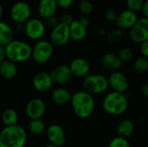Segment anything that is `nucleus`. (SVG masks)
Instances as JSON below:
<instances>
[{
	"label": "nucleus",
	"mask_w": 148,
	"mask_h": 147,
	"mask_svg": "<svg viewBox=\"0 0 148 147\" xmlns=\"http://www.w3.org/2000/svg\"><path fill=\"white\" fill-rule=\"evenodd\" d=\"M70 104L74 113L80 119L89 118L95 107L93 95L84 90H80L73 94Z\"/></svg>",
	"instance_id": "f257e3e1"
},
{
	"label": "nucleus",
	"mask_w": 148,
	"mask_h": 147,
	"mask_svg": "<svg viewBox=\"0 0 148 147\" xmlns=\"http://www.w3.org/2000/svg\"><path fill=\"white\" fill-rule=\"evenodd\" d=\"M27 139L26 130L18 124L0 130V147H24Z\"/></svg>",
	"instance_id": "f03ea898"
},
{
	"label": "nucleus",
	"mask_w": 148,
	"mask_h": 147,
	"mask_svg": "<svg viewBox=\"0 0 148 147\" xmlns=\"http://www.w3.org/2000/svg\"><path fill=\"white\" fill-rule=\"evenodd\" d=\"M128 107V98L126 94L118 92L108 93L102 101L103 111L113 116L123 114Z\"/></svg>",
	"instance_id": "7ed1b4c3"
},
{
	"label": "nucleus",
	"mask_w": 148,
	"mask_h": 147,
	"mask_svg": "<svg viewBox=\"0 0 148 147\" xmlns=\"http://www.w3.org/2000/svg\"><path fill=\"white\" fill-rule=\"evenodd\" d=\"M31 54L32 47L23 40L14 39L5 46L6 59L15 63L27 62L31 58Z\"/></svg>",
	"instance_id": "20e7f679"
},
{
	"label": "nucleus",
	"mask_w": 148,
	"mask_h": 147,
	"mask_svg": "<svg viewBox=\"0 0 148 147\" xmlns=\"http://www.w3.org/2000/svg\"><path fill=\"white\" fill-rule=\"evenodd\" d=\"M83 90L87 93L94 94H102L106 93L109 88L108 78L100 74H89L82 81Z\"/></svg>",
	"instance_id": "39448f33"
},
{
	"label": "nucleus",
	"mask_w": 148,
	"mask_h": 147,
	"mask_svg": "<svg viewBox=\"0 0 148 147\" xmlns=\"http://www.w3.org/2000/svg\"><path fill=\"white\" fill-rule=\"evenodd\" d=\"M54 53V45L50 41L41 39L36 41L32 47L31 58L37 64H45L48 62Z\"/></svg>",
	"instance_id": "423d86ee"
},
{
	"label": "nucleus",
	"mask_w": 148,
	"mask_h": 147,
	"mask_svg": "<svg viewBox=\"0 0 148 147\" xmlns=\"http://www.w3.org/2000/svg\"><path fill=\"white\" fill-rule=\"evenodd\" d=\"M31 7L29 3L23 0H19L12 3L10 9V17L15 23H25L31 17Z\"/></svg>",
	"instance_id": "0eeeda50"
},
{
	"label": "nucleus",
	"mask_w": 148,
	"mask_h": 147,
	"mask_svg": "<svg viewBox=\"0 0 148 147\" xmlns=\"http://www.w3.org/2000/svg\"><path fill=\"white\" fill-rule=\"evenodd\" d=\"M46 25L44 21L39 17H30L24 23L23 33L32 41H39L42 39L46 32Z\"/></svg>",
	"instance_id": "6e6552de"
},
{
	"label": "nucleus",
	"mask_w": 148,
	"mask_h": 147,
	"mask_svg": "<svg viewBox=\"0 0 148 147\" xmlns=\"http://www.w3.org/2000/svg\"><path fill=\"white\" fill-rule=\"evenodd\" d=\"M129 37L135 43H142L148 40V18H139L134 27L129 29Z\"/></svg>",
	"instance_id": "1a4fd4ad"
},
{
	"label": "nucleus",
	"mask_w": 148,
	"mask_h": 147,
	"mask_svg": "<svg viewBox=\"0 0 148 147\" xmlns=\"http://www.w3.org/2000/svg\"><path fill=\"white\" fill-rule=\"evenodd\" d=\"M46 112V104L40 98L29 100L24 108V113L29 120L42 119Z\"/></svg>",
	"instance_id": "9d476101"
},
{
	"label": "nucleus",
	"mask_w": 148,
	"mask_h": 147,
	"mask_svg": "<svg viewBox=\"0 0 148 147\" xmlns=\"http://www.w3.org/2000/svg\"><path fill=\"white\" fill-rule=\"evenodd\" d=\"M49 38H50V42L54 46L60 47L67 44L70 40L69 26L60 23L56 28L51 29Z\"/></svg>",
	"instance_id": "9b49d317"
},
{
	"label": "nucleus",
	"mask_w": 148,
	"mask_h": 147,
	"mask_svg": "<svg viewBox=\"0 0 148 147\" xmlns=\"http://www.w3.org/2000/svg\"><path fill=\"white\" fill-rule=\"evenodd\" d=\"M108 86L114 92L126 94L129 88V81L127 75L121 71H114L108 78Z\"/></svg>",
	"instance_id": "f8f14e48"
},
{
	"label": "nucleus",
	"mask_w": 148,
	"mask_h": 147,
	"mask_svg": "<svg viewBox=\"0 0 148 147\" xmlns=\"http://www.w3.org/2000/svg\"><path fill=\"white\" fill-rule=\"evenodd\" d=\"M46 136L50 145L62 147L66 142L64 129L58 124H52L46 128Z\"/></svg>",
	"instance_id": "ddd939ff"
},
{
	"label": "nucleus",
	"mask_w": 148,
	"mask_h": 147,
	"mask_svg": "<svg viewBox=\"0 0 148 147\" xmlns=\"http://www.w3.org/2000/svg\"><path fill=\"white\" fill-rule=\"evenodd\" d=\"M32 86L39 93L48 92L53 86L54 82L48 72H38L32 78Z\"/></svg>",
	"instance_id": "4468645a"
},
{
	"label": "nucleus",
	"mask_w": 148,
	"mask_h": 147,
	"mask_svg": "<svg viewBox=\"0 0 148 147\" xmlns=\"http://www.w3.org/2000/svg\"><path fill=\"white\" fill-rule=\"evenodd\" d=\"M139 17L137 13L131 11L129 10H124L118 14L117 19L115 21V25L120 29H130L135 25Z\"/></svg>",
	"instance_id": "2eb2a0df"
},
{
	"label": "nucleus",
	"mask_w": 148,
	"mask_h": 147,
	"mask_svg": "<svg viewBox=\"0 0 148 147\" xmlns=\"http://www.w3.org/2000/svg\"><path fill=\"white\" fill-rule=\"evenodd\" d=\"M69 67L72 75L79 79H84L90 74V65L88 62L82 57L72 60Z\"/></svg>",
	"instance_id": "dca6fc26"
},
{
	"label": "nucleus",
	"mask_w": 148,
	"mask_h": 147,
	"mask_svg": "<svg viewBox=\"0 0 148 147\" xmlns=\"http://www.w3.org/2000/svg\"><path fill=\"white\" fill-rule=\"evenodd\" d=\"M54 83L62 85L71 81L73 75L69 69V67L65 64H60L52 68L49 73Z\"/></svg>",
	"instance_id": "f3484780"
},
{
	"label": "nucleus",
	"mask_w": 148,
	"mask_h": 147,
	"mask_svg": "<svg viewBox=\"0 0 148 147\" xmlns=\"http://www.w3.org/2000/svg\"><path fill=\"white\" fill-rule=\"evenodd\" d=\"M58 6L56 0H39L37 4V13L41 18L47 19L56 16Z\"/></svg>",
	"instance_id": "a211bd4d"
},
{
	"label": "nucleus",
	"mask_w": 148,
	"mask_h": 147,
	"mask_svg": "<svg viewBox=\"0 0 148 147\" xmlns=\"http://www.w3.org/2000/svg\"><path fill=\"white\" fill-rule=\"evenodd\" d=\"M101 64L106 69L114 72L118 71L121 68L123 62L121 61L117 54L113 52H108L104 54L101 57Z\"/></svg>",
	"instance_id": "6ab92c4d"
},
{
	"label": "nucleus",
	"mask_w": 148,
	"mask_h": 147,
	"mask_svg": "<svg viewBox=\"0 0 148 147\" xmlns=\"http://www.w3.org/2000/svg\"><path fill=\"white\" fill-rule=\"evenodd\" d=\"M72 94L65 88H57L51 93V101L58 106H63L70 102Z\"/></svg>",
	"instance_id": "aec40b11"
},
{
	"label": "nucleus",
	"mask_w": 148,
	"mask_h": 147,
	"mask_svg": "<svg viewBox=\"0 0 148 147\" xmlns=\"http://www.w3.org/2000/svg\"><path fill=\"white\" fill-rule=\"evenodd\" d=\"M88 28L83 26L77 19H75L69 25V35L70 39L75 42H81L87 36Z\"/></svg>",
	"instance_id": "412c9836"
},
{
	"label": "nucleus",
	"mask_w": 148,
	"mask_h": 147,
	"mask_svg": "<svg viewBox=\"0 0 148 147\" xmlns=\"http://www.w3.org/2000/svg\"><path fill=\"white\" fill-rule=\"evenodd\" d=\"M17 74V67L15 62L5 59L0 62V75L5 80L13 79Z\"/></svg>",
	"instance_id": "4be33fe9"
},
{
	"label": "nucleus",
	"mask_w": 148,
	"mask_h": 147,
	"mask_svg": "<svg viewBox=\"0 0 148 147\" xmlns=\"http://www.w3.org/2000/svg\"><path fill=\"white\" fill-rule=\"evenodd\" d=\"M135 126L132 120L128 119H124L121 120L116 126V133L117 136L124 138V139H128L134 132Z\"/></svg>",
	"instance_id": "5701e85b"
},
{
	"label": "nucleus",
	"mask_w": 148,
	"mask_h": 147,
	"mask_svg": "<svg viewBox=\"0 0 148 147\" xmlns=\"http://www.w3.org/2000/svg\"><path fill=\"white\" fill-rule=\"evenodd\" d=\"M14 40V29L6 22L0 21V44L6 46Z\"/></svg>",
	"instance_id": "b1692460"
},
{
	"label": "nucleus",
	"mask_w": 148,
	"mask_h": 147,
	"mask_svg": "<svg viewBox=\"0 0 148 147\" xmlns=\"http://www.w3.org/2000/svg\"><path fill=\"white\" fill-rule=\"evenodd\" d=\"M18 119V113L13 108H6L3 111L1 114V121L4 126H11L17 125Z\"/></svg>",
	"instance_id": "393cba45"
},
{
	"label": "nucleus",
	"mask_w": 148,
	"mask_h": 147,
	"mask_svg": "<svg viewBox=\"0 0 148 147\" xmlns=\"http://www.w3.org/2000/svg\"><path fill=\"white\" fill-rule=\"evenodd\" d=\"M29 132L33 135H41L46 131V125L42 119L30 120L28 125Z\"/></svg>",
	"instance_id": "a878e982"
},
{
	"label": "nucleus",
	"mask_w": 148,
	"mask_h": 147,
	"mask_svg": "<svg viewBox=\"0 0 148 147\" xmlns=\"http://www.w3.org/2000/svg\"><path fill=\"white\" fill-rule=\"evenodd\" d=\"M78 10L82 16H88L94 11V4L90 0H81L78 3Z\"/></svg>",
	"instance_id": "bb28decb"
},
{
	"label": "nucleus",
	"mask_w": 148,
	"mask_h": 147,
	"mask_svg": "<svg viewBox=\"0 0 148 147\" xmlns=\"http://www.w3.org/2000/svg\"><path fill=\"white\" fill-rule=\"evenodd\" d=\"M134 68L139 74H144L148 71V58L140 56L135 59L134 62Z\"/></svg>",
	"instance_id": "cd10ccee"
},
{
	"label": "nucleus",
	"mask_w": 148,
	"mask_h": 147,
	"mask_svg": "<svg viewBox=\"0 0 148 147\" xmlns=\"http://www.w3.org/2000/svg\"><path fill=\"white\" fill-rule=\"evenodd\" d=\"M117 55L122 62H130L134 59V52L129 47H123L119 50Z\"/></svg>",
	"instance_id": "c85d7f7f"
},
{
	"label": "nucleus",
	"mask_w": 148,
	"mask_h": 147,
	"mask_svg": "<svg viewBox=\"0 0 148 147\" xmlns=\"http://www.w3.org/2000/svg\"><path fill=\"white\" fill-rule=\"evenodd\" d=\"M123 36V32L121 29L116 28L112 29L111 31L107 33V40L110 42V43H116L118 42Z\"/></svg>",
	"instance_id": "c756f323"
},
{
	"label": "nucleus",
	"mask_w": 148,
	"mask_h": 147,
	"mask_svg": "<svg viewBox=\"0 0 148 147\" xmlns=\"http://www.w3.org/2000/svg\"><path fill=\"white\" fill-rule=\"evenodd\" d=\"M144 2L145 0H127L126 4H127V10L137 13L139 11H141Z\"/></svg>",
	"instance_id": "7c9ffc66"
},
{
	"label": "nucleus",
	"mask_w": 148,
	"mask_h": 147,
	"mask_svg": "<svg viewBox=\"0 0 148 147\" xmlns=\"http://www.w3.org/2000/svg\"><path fill=\"white\" fill-rule=\"evenodd\" d=\"M108 147H131V145L127 139L116 136L111 139Z\"/></svg>",
	"instance_id": "2f4dec72"
},
{
	"label": "nucleus",
	"mask_w": 148,
	"mask_h": 147,
	"mask_svg": "<svg viewBox=\"0 0 148 147\" xmlns=\"http://www.w3.org/2000/svg\"><path fill=\"white\" fill-rule=\"evenodd\" d=\"M117 16H118V13L116 12V10L114 9L109 8V9H107L105 10L104 17H105V19L108 22H109V23H115V21L117 19Z\"/></svg>",
	"instance_id": "473e14b6"
},
{
	"label": "nucleus",
	"mask_w": 148,
	"mask_h": 147,
	"mask_svg": "<svg viewBox=\"0 0 148 147\" xmlns=\"http://www.w3.org/2000/svg\"><path fill=\"white\" fill-rule=\"evenodd\" d=\"M44 23H45L46 28H49L50 29H53L54 28H56L60 23V19L56 16H50V17L45 19V22Z\"/></svg>",
	"instance_id": "72a5a7b5"
},
{
	"label": "nucleus",
	"mask_w": 148,
	"mask_h": 147,
	"mask_svg": "<svg viewBox=\"0 0 148 147\" xmlns=\"http://www.w3.org/2000/svg\"><path fill=\"white\" fill-rule=\"evenodd\" d=\"M59 19H60V23H64V24L69 25H69L72 23V22L75 20L74 17H73V16H72L70 13H63V14L61 16V17H60Z\"/></svg>",
	"instance_id": "f704fd0d"
},
{
	"label": "nucleus",
	"mask_w": 148,
	"mask_h": 147,
	"mask_svg": "<svg viewBox=\"0 0 148 147\" xmlns=\"http://www.w3.org/2000/svg\"><path fill=\"white\" fill-rule=\"evenodd\" d=\"M58 8L62 10H67L70 8L73 4L74 0H56Z\"/></svg>",
	"instance_id": "c9c22d12"
},
{
	"label": "nucleus",
	"mask_w": 148,
	"mask_h": 147,
	"mask_svg": "<svg viewBox=\"0 0 148 147\" xmlns=\"http://www.w3.org/2000/svg\"><path fill=\"white\" fill-rule=\"evenodd\" d=\"M140 50L142 56L148 58V40L143 42L142 43H140Z\"/></svg>",
	"instance_id": "e433bc0d"
},
{
	"label": "nucleus",
	"mask_w": 148,
	"mask_h": 147,
	"mask_svg": "<svg viewBox=\"0 0 148 147\" xmlns=\"http://www.w3.org/2000/svg\"><path fill=\"white\" fill-rule=\"evenodd\" d=\"M83 26H85L86 28H88L89 26V23H90V21L88 19V16H81L78 19H77Z\"/></svg>",
	"instance_id": "4c0bfd02"
},
{
	"label": "nucleus",
	"mask_w": 148,
	"mask_h": 147,
	"mask_svg": "<svg viewBox=\"0 0 148 147\" xmlns=\"http://www.w3.org/2000/svg\"><path fill=\"white\" fill-rule=\"evenodd\" d=\"M141 12L143 14V16L148 18V0H145L142 10H141Z\"/></svg>",
	"instance_id": "58836bf2"
},
{
	"label": "nucleus",
	"mask_w": 148,
	"mask_h": 147,
	"mask_svg": "<svg viewBox=\"0 0 148 147\" xmlns=\"http://www.w3.org/2000/svg\"><path fill=\"white\" fill-rule=\"evenodd\" d=\"M141 94L144 96V98L148 100V82L145 83L142 86V88H141Z\"/></svg>",
	"instance_id": "ea45409f"
},
{
	"label": "nucleus",
	"mask_w": 148,
	"mask_h": 147,
	"mask_svg": "<svg viewBox=\"0 0 148 147\" xmlns=\"http://www.w3.org/2000/svg\"><path fill=\"white\" fill-rule=\"evenodd\" d=\"M6 59L5 56V47L0 44V62Z\"/></svg>",
	"instance_id": "a19ab883"
},
{
	"label": "nucleus",
	"mask_w": 148,
	"mask_h": 147,
	"mask_svg": "<svg viewBox=\"0 0 148 147\" xmlns=\"http://www.w3.org/2000/svg\"><path fill=\"white\" fill-rule=\"evenodd\" d=\"M14 30L17 31V32H21L24 30V23H15V29Z\"/></svg>",
	"instance_id": "79ce46f5"
},
{
	"label": "nucleus",
	"mask_w": 148,
	"mask_h": 147,
	"mask_svg": "<svg viewBox=\"0 0 148 147\" xmlns=\"http://www.w3.org/2000/svg\"><path fill=\"white\" fill-rule=\"evenodd\" d=\"M107 31L104 29H100L99 30H98V34L100 35V36H107Z\"/></svg>",
	"instance_id": "37998d69"
},
{
	"label": "nucleus",
	"mask_w": 148,
	"mask_h": 147,
	"mask_svg": "<svg viewBox=\"0 0 148 147\" xmlns=\"http://www.w3.org/2000/svg\"><path fill=\"white\" fill-rule=\"evenodd\" d=\"M3 15V7L2 3H0V21L2 20Z\"/></svg>",
	"instance_id": "c03bdc74"
},
{
	"label": "nucleus",
	"mask_w": 148,
	"mask_h": 147,
	"mask_svg": "<svg viewBox=\"0 0 148 147\" xmlns=\"http://www.w3.org/2000/svg\"><path fill=\"white\" fill-rule=\"evenodd\" d=\"M44 147H58V146H53V145H50V144H49V145L45 146Z\"/></svg>",
	"instance_id": "a18cd8bd"
},
{
	"label": "nucleus",
	"mask_w": 148,
	"mask_h": 147,
	"mask_svg": "<svg viewBox=\"0 0 148 147\" xmlns=\"http://www.w3.org/2000/svg\"><path fill=\"white\" fill-rule=\"evenodd\" d=\"M147 112L148 113V100H147Z\"/></svg>",
	"instance_id": "49530a36"
},
{
	"label": "nucleus",
	"mask_w": 148,
	"mask_h": 147,
	"mask_svg": "<svg viewBox=\"0 0 148 147\" xmlns=\"http://www.w3.org/2000/svg\"><path fill=\"white\" fill-rule=\"evenodd\" d=\"M101 1H105V0H101Z\"/></svg>",
	"instance_id": "de8ad7c7"
},
{
	"label": "nucleus",
	"mask_w": 148,
	"mask_h": 147,
	"mask_svg": "<svg viewBox=\"0 0 148 147\" xmlns=\"http://www.w3.org/2000/svg\"><path fill=\"white\" fill-rule=\"evenodd\" d=\"M90 1H91V0H90Z\"/></svg>",
	"instance_id": "09e8293b"
}]
</instances>
